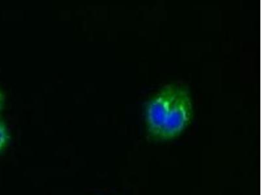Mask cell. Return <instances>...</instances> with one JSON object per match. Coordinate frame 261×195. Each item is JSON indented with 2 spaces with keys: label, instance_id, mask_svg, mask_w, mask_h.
Instances as JSON below:
<instances>
[{
  "label": "cell",
  "instance_id": "obj_3",
  "mask_svg": "<svg viewBox=\"0 0 261 195\" xmlns=\"http://www.w3.org/2000/svg\"><path fill=\"white\" fill-rule=\"evenodd\" d=\"M4 101H5V96L3 94V92L0 90V112L2 110V109L4 108Z\"/></svg>",
  "mask_w": 261,
  "mask_h": 195
},
{
  "label": "cell",
  "instance_id": "obj_2",
  "mask_svg": "<svg viewBox=\"0 0 261 195\" xmlns=\"http://www.w3.org/2000/svg\"><path fill=\"white\" fill-rule=\"evenodd\" d=\"M10 136L6 124L0 120V153L6 148L9 143Z\"/></svg>",
  "mask_w": 261,
  "mask_h": 195
},
{
  "label": "cell",
  "instance_id": "obj_1",
  "mask_svg": "<svg viewBox=\"0 0 261 195\" xmlns=\"http://www.w3.org/2000/svg\"><path fill=\"white\" fill-rule=\"evenodd\" d=\"M193 116L192 100L187 88L168 84L146 104L147 131L155 140H170L181 134L192 122Z\"/></svg>",
  "mask_w": 261,
  "mask_h": 195
}]
</instances>
